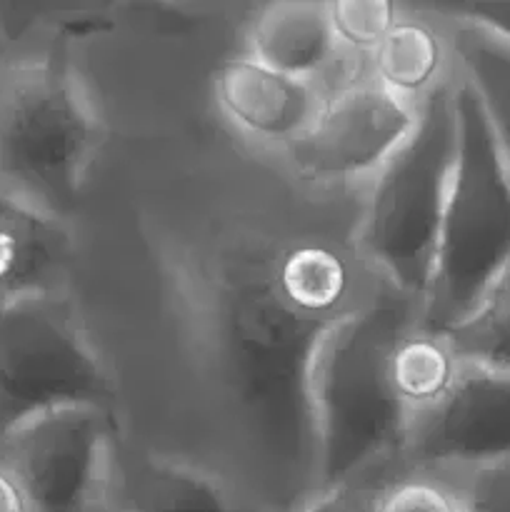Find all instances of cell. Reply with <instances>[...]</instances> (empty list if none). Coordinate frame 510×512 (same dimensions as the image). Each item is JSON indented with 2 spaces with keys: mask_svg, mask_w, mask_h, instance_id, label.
<instances>
[{
  "mask_svg": "<svg viewBox=\"0 0 510 512\" xmlns=\"http://www.w3.org/2000/svg\"><path fill=\"white\" fill-rule=\"evenodd\" d=\"M455 483L463 512H510V463L473 470Z\"/></svg>",
  "mask_w": 510,
  "mask_h": 512,
  "instance_id": "obj_21",
  "label": "cell"
},
{
  "mask_svg": "<svg viewBox=\"0 0 510 512\" xmlns=\"http://www.w3.org/2000/svg\"><path fill=\"white\" fill-rule=\"evenodd\" d=\"M388 478L390 475H378V478H363L340 485L328 493L313 495L293 512H375V500Z\"/></svg>",
  "mask_w": 510,
  "mask_h": 512,
  "instance_id": "obj_23",
  "label": "cell"
},
{
  "mask_svg": "<svg viewBox=\"0 0 510 512\" xmlns=\"http://www.w3.org/2000/svg\"><path fill=\"white\" fill-rule=\"evenodd\" d=\"M368 63L375 85L413 105L453 78L448 35L443 23L428 13L425 18L400 15Z\"/></svg>",
  "mask_w": 510,
  "mask_h": 512,
  "instance_id": "obj_14",
  "label": "cell"
},
{
  "mask_svg": "<svg viewBox=\"0 0 510 512\" xmlns=\"http://www.w3.org/2000/svg\"><path fill=\"white\" fill-rule=\"evenodd\" d=\"M460 363L510 373V268L458 328L443 335Z\"/></svg>",
  "mask_w": 510,
  "mask_h": 512,
  "instance_id": "obj_18",
  "label": "cell"
},
{
  "mask_svg": "<svg viewBox=\"0 0 510 512\" xmlns=\"http://www.w3.org/2000/svg\"><path fill=\"white\" fill-rule=\"evenodd\" d=\"M115 405L113 375L68 293L0 303V440L53 410Z\"/></svg>",
  "mask_w": 510,
  "mask_h": 512,
  "instance_id": "obj_6",
  "label": "cell"
},
{
  "mask_svg": "<svg viewBox=\"0 0 510 512\" xmlns=\"http://www.w3.org/2000/svg\"><path fill=\"white\" fill-rule=\"evenodd\" d=\"M338 53L328 3H270L255 13L248 28V55L278 73L315 85L333 68Z\"/></svg>",
  "mask_w": 510,
  "mask_h": 512,
  "instance_id": "obj_13",
  "label": "cell"
},
{
  "mask_svg": "<svg viewBox=\"0 0 510 512\" xmlns=\"http://www.w3.org/2000/svg\"><path fill=\"white\" fill-rule=\"evenodd\" d=\"M0 53H5V43H3V35H0Z\"/></svg>",
  "mask_w": 510,
  "mask_h": 512,
  "instance_id": "obj_25",
  "label": "cell"
},
{
  "mask_svg": "<svg viewBox=\"0 0 510 512\" xmlns=\"http://www.w3.org/2000/svg\"><path fill=\"white\" fill-rule=\"evenodd\" d=\"M205 360L235 428L265 465L260 510L293 512L313 498L315 435L310 378L335 323L303 318L280 300L273 275L245 258H220L195 275Z\"/></svg>",
  "mask_w": 510,
  "mask_h": 512,
  "instance_id": "obj_1",
  "label": "cell"
},
{
  "mask_svg": "<svg viewBox=\"0 0 510 512\" xmlns=\"http://www.w3.org/2000/svg\"><path fill=\"white\" fill-rule=\"evenodd\" d=\"M440 23L448 35L455 75L478 98L495 145L510 168V45L475 25L458 20Z\"/></svg>",
  "mask_w": 510,
  "mask_h": 512,
  "instance_id": "obj_16",
  "label": "cell"
},
{
  "mask_svg": "<svg viewBox=\"0 0 510 512\" xmlns=\"http://www.w3.org/2000/svg\"><path fill=\"white\" fill-rule=\"evenodd\" d=\"M0 512H30L23 488L3 463H0Z\"/></svg>",
  "mask_w": 510,
  "mask_h": 512,
  "instance_id": "obj_24",
  "label": "cell"
},
{
  "mask_svg": "<svg viewBox=\"0 0 510 512\" xmlns=\"http://www.w3.org/2000/svg\"><path fill=\"white\" fill-rule=\"evenodd\" d=\"M428 15L440 20H458L475 25L485 33L510 45V3H488V0H465V3H430L423 5Z\"/></svg>",
  "mask_w": 510,
  "mask_h": 512,
  "instance_id": "obj_22",
  "label": "cell"
},
{
  "mask_svg": "<svg viewBox=\"0 0 510 512\" xmlns=\"http://www.w3.org/2000/svg\"><path fill=\"white\" fill-rule=\"evenodd\" d=\"M105 512H258L205 470L115 445Z\"/></svg>",
  "mask_w": 510,
  "mask_h": 512,
  "instance_id": "obj_10",
  "label": "cell"
},
{
  "mask_svg": "<svg viewBox=\"0 0 510 512\" xmlns=\"http://www.w3.org/2000/svg\"><path fill=\"white\" fill-rule=\"evenodd\" d=\"M463 363L443 335L410 328L390 348L385 360V380L410 418L428 413L453 390Z\"/></svg>",
  "mask_w": 510,
  "mask_h": 512,
  "instance_id": "obj_17",
  "label": "cell"
},
{
  "mask_svg": "<svg viewBox=\"0 0 510 512\" xmlns=\"http://www.w3.org/2000/svg\"><path fill=\"white\" fill-rule=\"evenodd\" d=\"M273 288L293 313L333 323L348 313L353 293V268L323 243H300L285 250L270 268Z\"/></svg>",
  "mask_w": 510,
  "mask_h": 512,
  "instance_id": "obj_15",
  "label": "cell"
},
{
  "mask_svg": "<svg viewBox=\"0 0 510 512\" xmlns=\"http://www.w3.org/2000/svg\"><path fill=\"white\" fill-rule=\"evenodd\" d=\"M455 73V70H453ZM458 150L418 328L445 335L470 318L510 268V168L483 108L455 75Z\"/></svg>",
  "mask_w": 510,
  "mask_h": 512,
  "instance_id": "obj_4",
  "label": "cell"
},
{
  "mask_svg": "<svg viewBox=\"0 0 510 512\" xmlns=\"http://www.w3.org/2000/svg\"><path fill=\"white\" fill-rule=\"evenodd\" d=\"M215 98L240 130L258 140L288 145L310 123L323 90L310 80L278 73L245 53L220 65Z\"/></svg>",
  "mask_w": 510,
  "mask_h": 512,
  "instance_id": "obj_12",
  "label": "cell"
},
{
  "mask_svg": "<svg viewBox=\"0 0 510 512\" xmlns=\"http://www.w3.org/2000/svg\"><path fill=\"white\" fill-rule=\"evenodd\" d=\"M418 325V305L395 290L340 315L318 345L310 378L315 435L313 495L363 478L390 475L403 458L410 415L390 393L385 360Z\"/></svg>",
  "mask_w": 510,
  "mask_h": 512,
  "instance_id": "obj_2",
  "label": "cell"
},
{
  "mask_svg": "<svg viewBox=\"0 0 510 512\" xmlns=\"http://www.w3.org/2000/svg\"><path fill=\"white\" fill-rule=\"evenodd\" d=\"M73 268V225L0 188V303L68 293Z\"/></svg>",
  "mask_w": 510,
  "mask_h": 512,
  "instance_id": "obj_11",
  "label": "cell"
},
{
  "mask_svg": "<svg viewBox=\"0 0 510 512\" xmlns=\"http://www.w3.org/2000/svg\"><path fill=\"white\" fill-rule=\"evenodd\" d=\"M103 123L68 48L33 40L0 53V188L73 225Z\"/></svg>",
  "mask_w": 510,
  "mask_h": 512,
  "instance_id": "obj_3",
  "label": "cell"
},
{
  "mask_svg": "<svg viewBox=\"0 0 510 512\" xmlns=\"http://www.w3.org/2000/svg\"><path fill=\"white\" fill-rule=\"evenodd\" d=\"M115 445V410L63 408L5 435L0 463L20 483L30 512H105Z\"/></svg>",
  "mask_w": 510,
  "mask_h": 512,
  "instance_id": "obj_7",
  "label": "cell"
},
{
  "mask_svg": "<svg viewBox=\"0 0 510 512\" xmlns=\"http://www.w3.org/2000/svg\"><path fill=\"white\" fill-rule=\"evenodd\" d=\"M330 28L340 50L370 58L400 18V8L390 0H335L328 3Z\"/></svg>",
  "mask_w": 510,
  "mask_h": 512,
  "instance_id": "obj_19",
  "label": "cell"
},
{
  "mask_svg": "<svg viewBox=\"0 0 510 512\" xmlns=\"http://www.w3.org/2000/svg\"><path fill=\"white\" fill-rule=\"evenodd\" d=\"M458 150L455 73L418 103V123L378 170L365 203L358 245L398 295L423 303L438 250Z\"/></svg>",
  "mask_w": 510,
  "mask_h": 512,
  "instance_id": "obj_5",
  "label": "cell"
},
{
  "mask_svg": "<svg viewBox=\"0 0 510 512\" xmlns=\"http://www.w3.org/2000/svg\"><path fill=\"white\" fill-rule=\"evenodd\" d=\"M400 460L450 480L510 463V373L463 363L453 390L410 418Z\"/></svg>",
  "mask_w": 510,
  "mask_h": 512,
  "instance_id": "obj_9",
  "label": "cell"
},
{
  "mask_svg": "<svg viewBox=\"0 0 510 512\" xmlns=\"http://www.w3.org/2000/svg\"><path fill=\"white\" fill-rule=\"evenodd\" d=\"M418 123V105L373 80H348L325 90L298 138L285 145L295 173L320 185L378 175Z\"/></svg>",
  "mask_w": 510,
  "mask_h": 512,
  "instance_id": "obj_8",
  "label": "cell"
},
{
  "mask_svg": "<svg viewBox=\"0 0 510 512\" xmlns=\"http://www.w3.org/2000/svg\"><path fill=\"white\" fill-rule=\"evenodd\" d=\"M375 512H463L458 483L423 470L393 473L375 500Z\"/></svg>",
  "mask_w": 510,
  "mask_h": 512,
  "instance_id": "obj_20",
  "label": "cell"
}]
</instances>
